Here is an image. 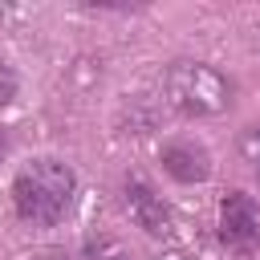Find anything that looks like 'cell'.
Listing matches in <instances>:
<instances>
[{
  "label": "cell",
  "instance_id": "cell-1",
  "mask_svg": "<svg viewBox=\"0 0 260 260\" xmlns=\"http://www.w3.org/2000/svg\"><path fill=\"white\" fill-rule=\"evenodd\" d=\"M77 195V175L61 158H32L12 179V207L32 228H53L65 219Z\"/></svg>",
  "mask_w": 260,
  "mask_h": 260
},
{
  "label": "cell",
  "instance_id": "cell-3",
  "mask_svg": "<svg viewBox=\"0 0 260 260\" xmlns=\"http://www.w3.org/2000/svg\"><path fill=\"white\" fill-rule=\"evenodd\" d=\"M122 203H126V215H130L146 236H171V228H175L171 203H167L142 175H126V183H122Z\"/></svg>",
  "mask_w": 260,
  "mask_h": 260
},
{
  "label": "cell",
  "instance_id": "cell-2",
  "mask_svg": "<svg viewBox=\"0 0 260 260\" xmlns=\"http://www.w3.org/2000/svg\"><path fill=\"white\" fill-rule=\"evenodd\" d=\"M162 89L167 102L187 118H219L236 98V85L207 61H171L162 73Z\"/></svg>",
  "mask_w": 260,
  "mask_h": 260
},
{
  "label": "cell",
  "instance_id": "cell-12",
  "mask_svg": "<svg viewBox=\"0 0 260 260\" xmlns=\"http://www.w3.org/2000/svg\"><path fill=\"white\" fill-rule=\"evenodd\" d=\"M256 32H260V28H256Z\"/></svg>",
  "mask_w": 260,
  "mask_h": 260
},
{
  "label": "cell",
  "instance_id": "cell-6",
  "mask_svg": "<svg viewBox=\"0 0 260 260\" xmlns=\"http://www.w3.org/2000/svg\"><path fill=\"white\" fill-rule=\"evenodd\" d=\"M81 260H134V256H130V248H126L122 240H114V236H89Z\"/></svg>",
  "mask_w": 260,
  "mask_h": 260
},
{
  "label": "cell",
  "instance_id": "cell-5",
  "mask_svg": "<svg viewBox=\"0 0 260 260\" xmlns=\"http://www.w3.org/2000/svg\"><path fill=\"white\" fill-rule=\"evenodd\" d=\"M158 162H162V171H167L175 183H183V187L207 183V175H211V154H207V146L195 142V138H171V142H162V146H158Z\"/></svg>",
  "mask_w": 260,
  "mask_h": 260
},
{
  "label": "cell",
  "instance_id": "cell-9",
  "mask_svg": "<svg viewBox=\"0 0 260 260\" xmlns=\"http://www.w3.org/2000/svg\"><path fill=\"white\" fill-rule=\"evenodd\" d=\"M20 260H65V252H57V248H41V252H24Z\"/></svg>",
  "mask_w": 260,
  "mask_h": 260
},
{
  "label": "cell",
  "instance_id": "cell-4",
  "mask_svg": "<svg viewBox=\"0 0 260 260\" xmlns=\"http://www.w3.org/2000/svg\"><path fill=\"white\" fill-rule=\"evenodd\" d=\"M215 228H219V240L228 248H252L260 240V207H256V199L248 191H228L219 199Z\"/></svg>",
  "mask_w": 260,
  "mask_h": 260
},
{
  "label": "cell",
  "instance_id": "cell-11",
  "mask_svg": "<svg viewBox=\"0 0 260 260\" xmlns=\"http://www.w3.org/2000/svg\"><path fill=\"white\" fill-rule=\"evenodd\" d=\"M4 150H8V134L0 130V158H4Z\"/></svg>",
  "mask_w": 260,
  "mask_h": 260
},
{
  "label": "cell",
  "instance_id": "cell-10",
  "mask_svg": "<svg viewBox=\"0 0 260 260\" xmlns=\"http://www.w3.org/2000/svg\"><path fill=\"white\" fill-rule=\"evenodd\" d=\"M158 260H195V256H191V252H162Z\"/></svg>",
  "mask_w": 260,
  "mask_h": 260
},
{
  "label": "cell",
  "instance_id": "cell-7",
  "mask_svg": "<svg viewBox=\"0 0 260 260\" xmlns=\"http://www.w3.org/2000/svg\"><path fill=\"white\" fill-rule=\"evenodd\" d=\"M240 158H244L248 171L260 179V122H252V126L240 130Z\"/></svg>",
  "mask_w": 260,
  "mask_h": 260
},
{
  "label": "cell",
  "instance_id": "cell-8",
  "mask_svg": "<svg viewBox=\"0 0 260 260\" xmlns=\"http://www.w3.org/2000/svg\"><path fill=\"white\" fill-rule=\"evenodd\" d=\"M16 93H20V77H16V69L0 57V110H4V106H12V102H16Z\"/></svg>",
  "mask_w": 260,
  "mask_h": 260
}]
</instances>
